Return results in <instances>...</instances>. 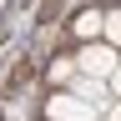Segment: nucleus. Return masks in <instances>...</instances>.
Returning a JSON list of instances; mask_svg holds the SVG:
<instances>
[{
  "label": "nucleus",
  "mask_w": 121,
  "mask_h": 121,
  "mask_svg": "<svg viewBox=\"0 0 121 121\" xmlns=\"http://www.w3.org/2000/svg\"><path fill=\"white\" fill-rule=\"evenodd\" d=\"M116 66H121V51H111L106 40H86L81 51H76V71H81V76H96V81H106Z\"/></svg>",
  "instance_id": "nucleus-1"
},
{
  "label": "nucleus",
  "mask_w": 121,
  "mask_h": 121,
  "mask_svg": "<svg viewBox=\"0 0 121 121\" xmlns=\"http://www.w3.org/2000/svg\"><path fill=\"white\" fill-rule=\"evenodd\" d=\"M45 121H101V111L86 106L81 96H71V91H51L45 96Z\"/></svg>",
  "instance_id": "nucleus-2"
},
{
  "label": "nucleus",
  "mask_w": 121,
  "mask_h": 121,
  "mask_svg": "<svg viewBox=\"0 0 121 121\" xmlns=\"http://www.w3.org/2000/svg\"><path fill=\"white\" fill-rule=\"evenodd\" d=\"M66 91H71V96H81L86 106H96L101 116H106V106H111V91H106V81H96V76H81V71H76Z\"/></svg>",
  "instance_id": "nucleus-3"
},
{
  "label": "nucleus",
  "mask_w": 121,
  "mask_h": 121,
  "mask_svg": "<svg viewBox=\"0 0 121 121\" xmlns=\"http://www.w3.org/2000/svg\"><path fill=\"white\" fill-rule=\"evenodd\" d=\"M101 15H106V10H81V15L71 20V30L81 35V45H86V40H101Z\"/></svg>",
  "instance_id": "nucleus-4"
},
{
  "label": "nucleus",
  "mask_w": 121,
  "mask_h": 121,
  "mask_svg": "<svg viewBox=\"0 0 121 121\" xmlns=\"http://www.w3.org/2000/svg\"><path fill=\"white\" fill-rule=\"evenodd\" d=\"M71 76H76V60L56 56V60H51V71H45V81H51V91H66V86H71Z\"/></svg>",
  "instance_id": "nucleus-5"
},
{
  "label": "nucleus",
  "mask_w": 121,
  "mask_h": 121,
  "mask_svg": "<svg viewBox=\"0 0 121 121\" xmlns=\"http://www.w3.org/2000/svg\"><path fill=\"white\" fill-rule=\"evenodd\" d=\"M101 40L111 45V51H121V5L101 15Z\"/></svg>",
  "instance_id": "nucleus-6"
},
{
  "label": "nucleus",
  "mask_w": 121,
  "mask_h": 121,
  "mask_svg": "<svg viewBox=\"0 0 121 121\" xmlns=\"http://www.w3.org/2000/svg\"><path fill=\"white\" fill-rule=\"evenodd\" d=\"M106 91H111V101H121V66H116L111 76H106Z\"/></svg>",
  "instance_id": "nucleus-7"
},
{
  "label": "nucleus",
  "mask_w": 121,
  "mask_h": 121,
  "mask_svg": "<svg viewBox=\"0 0 121 121\" xmlns=\"http://www.w3.org/2000/svg\"><path fill=\"white\" fill-rule=\"evenodd\" d=\"M106 121H121V101H111V106H106Z\"/></svg>",
  "instance_id": "nucleus-8"
},
{
  "label": "nucleus",
  "mask_w": 121,
  "mask_h": 121,
  "mask_svg": "<svg viewBox=\"0 0 121 121\" xmlns=\"http://www.w3.org/2000/svg\"><path fill=\"white\" fill-rule=\"evenodd\" d=\"M0 10H5V0H0Z\"/></svg>",
  "instance_id": "nucleus-9"
}]
</instances>
